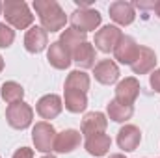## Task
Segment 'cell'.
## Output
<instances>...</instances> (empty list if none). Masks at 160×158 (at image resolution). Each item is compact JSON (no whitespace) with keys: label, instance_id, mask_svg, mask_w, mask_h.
Returning a JSON list of instances; mask_svg holds the SVG:
<instances>
[{"label":"cell","instance_id":"obj_1","mask_svg":"<svg viewBox=\"0 0 160 158\" xmlns=\"http://www.w3.org/2000/svg\"><path fill=\"white\" fill-rule=\"evenodd\" d=\"M34 9L39 15L41 28L45 32H60L65 26L67 15L56 0H34Z\"/></svg>","mask_w":160,"mask_h":158},{"label":"cell","instance_id":"obj_2","mask_svg":"<svg viewBox=\"0 0 160 158\" xmlns=\"http://www.w3.org/2000/svg\"><path fill=\"white\" fill-rule=\"evenodd\" d=\"M2 15L6 17L8 24L17 30H24L34 22V15L28 9V4L22 0H6L2 7Z\"/></svg>","mask_w":160,"mask_h":158},{"label":"cell","instance_id":"obj_3","mask_svg":"<svg viewBox=\"0 0 160 158\" xmlns=\"http://www.w3.org/2000/svg\"><path fill=\"white\" fill-rule=\"evenodd\" d=\"M102 17L97 9L91 7H78L71 13V28L78 30L82 34H88L91 30H97Z\"/></svg>","mask_w":160,"mask_h":158},{"label":"cell","instance_id":"obj_4","mask_svg":"<svg viewBox=\"0 0 160 158\" xmlns=\"http://www.w3.org/2000/svg\"><path fill=\"white\" fill-rule=\"evenodd\" d=\"M6 119H8V125L11 128H17V130H24L32 125V119H34V110L30 108V104L26 102H15V104H9L6 108Z\"/></svg>","mask_w":160,"mask_h":158},{"label":"cell","instance_id":"obj_5","mask_svg":"<svg viewBox=\"0 0 160 158\" xmlns=\"http://www.w3.org/2000/svg\"><path fill=\"white\" fill-rule=\"evenodd\" d=\"M32 140L36 145V151L41 153H48L54 149V140H56V130L50 123L41 121L36 123V126L32 128Z\"/></svg>","mask_w":160,"mask_h":158},{"label":"cell","instance_id":"obj_6","mask_svg":"<svg viewBox=\"0 0 160 158\" xmlns=\"http://www.w3.org/2000/svg\"><path fill=\"white\" fill-rule=\"evenodd\" d=\"M123 37V32H121L118 26L114 24H106L102 26L97 34H95V48H99L101 52H114V48L118 47L119 39Z\"/></svg>","mask_w":160,"mask_h":158},{"label":"cell","instance_id":"obj_7","mask_svg":"<svg viewBox=\"0 0 160 158\" xmlns=\"http://www.w3.org/2000/svg\"><path fill=\"white\" fill-rule=\"evenodd\" d=\"M138 95H140V82L134 77H128V78L121 80L119 84L116 86V101L121 102V104L132 106L136 102Z\"/></svg>","mask_w":160,"mask_h":158},{"label":"cell","instance_id":"obj_8","mask_svg":"<svg viewBox=\"0 0 160 158\" xmlns=\"http://www.w3.org/2000/svg\"><path fill=\"white\" fill-rule=\"evenodd\" d=\"M82 141V134L75 128H67V130H62L60 134H56V140H54V149L56 153H73Z\"/></svg>","mask_w":160,"mask_h":158},{"label":"cell","instance_id":"obj_9","mask_svg":"<svg viewBox=\"0 0 160 158\" xmlns=\"http://www.w3.org/2000/svg\"><path fill=\"white\" fill-rule=\"evenodd\" d=\"M108 11H110V19L114 22H118L119 26H128L136 19L134 6L130 2H125V0H118L114 4H110V9Z\"/></svg>","mask_w":160,"mask_h":158},{"label":"cell","instance_id":"obj_10","mask_svg":"<svg viewBox=\"0 0 160 158\" xmlns=\"http://www.w3.org/2000/svg\"><path fill=\"white\" fill-rule=\"evenodd\" d=\"M47 60L48 63L54 67V69H67L73 62L71 58V52L60 43V41H54L48 45V52H47Z\"/></svg>","mask_w":160,"mask_h":158},{"label":"cell","instance_id":"obj_11","mask_svg":"<svg viewBox=\"0 0 160 158\" xmlns=\"http://www.w3.org/2000/svg\"><path fill=\"white\" fill-rule=\"evenodd\" d=\"M155 65H157L155 50H151L149 47H140L136 60L130 63V69L134 71V75H145V73H151Z\"/></svg>","mask_w":160,"mask_h":158},{"label":"cell","instance_id":"obj_12","mask_svg":"<svg viewBox=\"0 0 160 158\" xmlns=\"http://www.w3.org/2000/svg\"><path fill=\"white\" fill-rule=\"evenodd\" d=\"M106 125H108V121H106V116L104 114H101V112H89V114H86L84 119H82L80 130H82V134L86 138H89L93 134H104Z\"/></svg>","mask_w":160,"mask_h":158},{"label":"cell","instance_id":"obj_13","mask_svg":"<svg viewBox=\"0 0 160 158\" xmlns=\"http://www.w3.org/2000/svg\"><path fill=\"white\" fill-rule=\"evenodd\" d=\"M138 50H140V45H138L136 41L132 39L130 36H123L119 39V43H118V47L114 48V56H116L118 62L130 65V63L136 60Z\"/></svg>","mask_w":160,"mask_h":158},{"label":"cell","instance_id":"obj_14","mask_svg":"<svg viewBox=\"0 0 160 158\" xmlns=\"http://www.w3.org/2000/svg\"><path fill=\"white\" fill-rule=\"evenodd\" d=\"M62 108H63V102H62V99H60L58 95H54V93H48V95L41 97L39 101H38V104H36V110H38V114H39L43 119L58 117L60 112H62Z\"/></svg>","mask_w":160,"mask_h":158},{"label":"cell","instance_id":"obj_15","mask_svg":"<svg viewBox=\"0 0 160 158\" xmlns=\"http://www.w3.org/2000/svg\"><path fill=\"white\" fill-rule=\"evenodd\" d=\"M140 141H142V132H140L138 126L125 125V126L119 128V132H118V145H119V149L127 151V153L136 151V147L140 145Z\"/></svg>","mask_w":160,"mask_h":158},{"label":"cell","instance_id":"obj_16","mask_svg":"<svg viewBox=\"0 0 160 158\" xmlns=\"http://www.w3.org/2000/svg\"><path fill=\"white\" fill-rule=\"evenodd\" d=\"M95 80L104 84V86H110V84H116L119 78V67L116 65V62L112 60H101L97 65H95Z\"/></svg>","mask_w":160,"mask_h":158},{"label":"cell","instance_id":"obj_17","mask_svg":"<svg viewBox=\"0 0 160 158\" xmlns=\"http://www.w3.org/2000/svg\"><path fill=\"white\" fill-rule=\"evenodd\" d=\"M47 45H48V36H47V32L43 28L34 26V28H30L26 32V36H24V47H26L28 52L38 54V52L47 48Z\"/></svg>","mask_w":160,"mask_h":158},{"label":"cell","instance_id":"obj_18","mask_svg":"<svg viewBox=\"0 0 160 158\" xmlns=\"http://www.w3.org/2000/svg\"><path fill=\"white\" fill-rule=\"evenodd\" d=\"M86 151L91 155V156H104L108 151H110V145H112V140L110 136L106 134H93L89 138H86Z\"/></svg>","mask_w":160,"mask_h":158},{"label":"cell","instance_id":"obj_19","mask_svg":"<svg viewBox=\"0 0 160 158\" xmlns=\"http://www.w3.org/2000/svg\"><path fill=\"white\" fill-rule=\"evenodd\" d=\"M71 58H73V62L78 65L80 69L95 67V60H97V58H95V48H93V45H89L88 41L82 43L80 47H77V48L73 50Z\"/></svg>","mask_w":160,"mask_h":158},{"label":"cell","instance_id":"obj_20","mask_svg":"<svg viewBox=\"0 0 160 158\" xmlns=\"http://www.w3.org/2000/svg\"><path fill=\"white\" fill-rule=\"evenodd\" d=\"M106 112H108V117L116 123H125L134 116V106H127V104H121L116 99L108 102L106 106Z\"/></svg>","mask_w":160,"mask_h":158},{"label":"cell","instance_id":"obj_21","mask_svg":"<svg viewBox=\"0 0 160 158\" xmlns=\"http://www.w3.org/2000/svg\"><path fill=\"white\" fill-rule=\"evenodd\" d=\"M88 106V95L75 89H65V108L71 114H80Z\"/></svg>","mask_w":160,"mask_h":158},{"label":"cell","instance_id":"obj_22","mask_svg":"<svg viewBox=\"0 0 160 158\" xmlns=\"http://www.w3.org/2000/svg\"><path fill=\"white\" fill-rule=\"evenodd\" d=\"M0 95L2 99L8 102V104H15V102H21L22 97H24V89L21 84L9 80V82H4L2 87H0Z\"/></svg>","mask_w":160,"mask_h":158},{"label":"cell","instance_id":"obj_23","mask_svg":"<svg viewBox=\"0 0 160 158\" xmlns=\"http://www.w3.org/2000/svg\"><path fill=\"white\" fill-rule=\"evenodd\" d=\"M65 89H75V91L86 93L89 89V75H86L84 71H78V69L71 71L65 80Z\"/></svg>","mask_w":160,"mask_h":158},{"label":"cell","instance_id":"obj_24","mask_svg":"<svg viewBox=\"0 0 160 158\" xmlns=\"http://www.w3.org/2000/svg\"><path fill=\"white\" fill-rule=\"evenodd\" d=\"M60 43H62L69 52H73L77 47H80L82 43H86V34H82V32L75 30V28H67V30L62 32Z\"/></svg>","mask_w":160,"mask_h":158},{"label":"cell","instance_id":"obj_25","mask_svg":"<svg viewBox=\"0 0 160 158\" xmlns=\"http://www.w3.org/2000/svg\"><path fill=\"white\" fill-rule=\"evenodd\" d=\"M13 41H15V30H11V26H8L6 22H0V48L11 47Z\"/></svg>","mask_w":160,"mask_h":158},{"label":"cell","instance_id":"obj_26","mask_svg":"<svg viewBox=\"0 0 160 158\" xmlns=\"http://www.w3.org/2000/svg\"><path fill=\"white\" fill-rule=\"evenodd\" d=\"M149 82H151V87H153L157 93H160V69H155V71L151 73Z\"/></svg>","mask_w":160,"mask_h":158},{"label":"cell","instance_id":"obj_27","mask_svg":"<svg viewBox=\"0 0 160 158\" xmlns=\"http://www.w3.org/2000/svg\"><path fill=\"white\" fill-rule=\"evenodd\" d=\"M13 158H34V151L30 147H21L13 153Z\"/></svg>","mask_w":160,"mask_h":158},{"label":"cell","instance_id":"obj_28","mask_svg":"<svg viewBox=\"0 0 160 158\" xmlns=\"http://www.w3.org/2000/svg\"><path fill=\"white\" fill-rule=\"evenodd\" d=\"M132 6H136V7H140V9H153V7H155V2H142V0H138V2H134Z\"/></svg>","mask_w":160,"mask_h":158},{"label":"cell","instance_id":"obj_29","mask_svg":"<svg viewBox=\"0 0 160 158\" xmlns=\"http://www.w3.org/2000/svg\"><path fill=\"white\" fill-rule=\"evenodd\" d=\"M153 9H155V13L160 17V0H158V2H155V7H153Z\"/></svg>","mask_w":160,"mask_h":158},{"label":"cell","instance_id":"obj_30","mask_svg":"<svg viewBox=\"0 0 160 158\" xmlns=\"http://www.w3.org/2000/svg\"><path fill=\"white\" fill-rule=\"evenodd\" d=\"M2 69H4V58L0 56V73H2Z\"/></svg>","mask_w":160,"mask_h":158},{"label":"cell","instance_id":"obj_31","mask_svg":"<svg viewBox=\"0 0 160 158\" xmlns=\"http://www.w3.org/2000/svg\"><path fill=\"white\" fill-rule=\"evenodd\" d=\"M110 158H125V155H112Z\"/></svg>","mask_w":160,"mask_h":158},{"label":"cell","instance_id":"obj_32","mask_svg":"<svg viewBox=\"0 0 160 158\" xmlns=\"http://www.w3.org/2000/svg\"><path fill=\"white\" fill-rule=\"evenodd\" d=\"M41 158H56V156H52V155H45V156H41Z\"/></svg>","mask_w":160,"mask_h":158},{"label":"cell","instance_id":"obj_33","mask_svg":"<svg viewBox=\"0 0 160 158\" xmlns=\"http://www.w3.org/2000/svg\"><path fill=\"white\" fill-rule=\"evenodd\" d=\"M2 7H4V4H2V2H0V15H2Z\"/></svg>","mask_w":160,"mask_h":158}]
</instances>
